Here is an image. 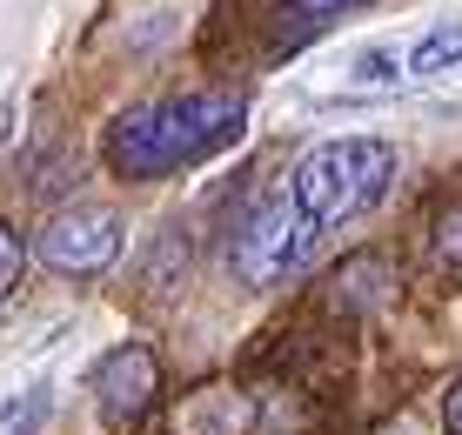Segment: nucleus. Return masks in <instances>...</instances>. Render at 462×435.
<instances>
[{
    "instance_id": "1",
    "label": "nucleus",
    "mask_w": 462,
    "mask_h": 435,
    "mask_svg": "<svg viewBox=\"0 0 462 435\" xmlns=\"http://www.w3.org/2000/svg\"><path fill=\"white\" fill-rule=\"evenodd\" d=\"M242 127V94H188V101H141L127 107L107 134V161L127 181H162L181 161L235 141Z\"/></svg>"
},
{
    "instance_id": "2",
    "label": "nucleus",
    "mask_w": 462,
    "mask_h": 435,
    "mask_svg": "<svg viewBox=\"0 0 462 435\" xmlns=\"http://www.w3.org/2000/svg\"><path fill=\"white\" fill-rule=\"evenodd\" d=\"M395 174V148L389 141H315L289 174V201L309 228H342V221L369 215L389 195Z\"/></svg>"
},
{
    "instance_id": "3",
    "label": "nucleus",
    "mask_w": 462,
    "mask_h": 435,
    "mask_svg": "<svg viewBox=\"0 0 462 435\" xmlns=\"http://www.w3.org/2000/svg\"><path fill=\"white\" fill-rule=\"evenodd\" d=\"M315 248H322V228H309V221L295 215V201L282 195V201L254 208V215L242 221L228 262H235V275H242L248 288H268V282L301 275V268L315 262Z\"/></svg>"
},
{
    "instance_id": "4",
    "label": "nucleus",
    "mask_w": 462,
    "mask_h": 435,
    "mask_svg": "<svg viewBox=\"0 0 462 435\" xmlns=\"http://www.w3.org/2000/svg\"><path fill=\"white\" fill-rule=\"evenodd\" d=\"M34 255L47 268H60V275H101V268H115L121 255V215L115 208H60V215H47V228L34 241Z\"/></svg>"
},
{
    "instance_id": "5",
    "label": "nucleus",
    "mask_w": 462,
    "mask_h": 435,
    "mask_svg": "<svg viewBox=\"0 0 462 435\" xmlns=\"http://www.w3.org/2000/svg\"><path fill=\"white\" fill-rule=\"evenodd\" d=\"M154 389H162V362H154V348H141V342H121L115 356L94 368V409H101V422H115V429H127L134 415H148Z\"/></svg>"
},
{
    "instance_id": "6",
    "label": "nucleus",
    "mask_w": 462,
    "mask_h": 435,
    "mask_svg": "<svg viewBox=\"0 0 462 435\" xmlns=\"http://www.w3.org/2000/svg\"><path fill=\"white\" fill-rule=\"evenodd\" d=\"M389 262L382 255H356V262H342L336 275H328V295L342 301V309H375L382 295H389Z\"/></svg>"
},
{
    "instance_id": "7",
    "label": "nucleus",
    "mask_w": 462,
    "mask_h": 435,
    "mask_svg": "<svg viewBox=\"0 0 462 435\" xmlns=\"http://www.w3.org/2000/svg\"><path fill=\"white\" fill-rule=\"evenodd\" d=\"M456 60H462V21L436 27V34H422L409 47V74H442V68H456Z\"/></svg>"
},
{
    "instance_id": "8",
    "label": "nucleus",
    "mask_w": 462,
    "mask_h": 435,
    "mask_svg": "<svg viewBox=\"0 0 462 435\" xmlns=\"http://www.w3.org/2000/svg\"><path fill=\"white\" fill-rule=\"evenodd\" d=\"M436 255H442V262H456V268H462V201H456L449 215L436 221Z\"/></svg>"
},
{
    "instance_id": "9",
    "label": "nucleus",
    "mask_w": 462,
    "mask_h": 435,
    "mask_svg": "<svg viewBox=\"0 0 462 435\" xmlns=\"http://www.w3.org/2000/svg\"><path fill=\"white\" fill-rule=\"evenodd\" d=\"M21 262H27L21 241H14V235H7V221H0V301L14 295V282H21Z\"/></svg>"
},
{
    "instance_id": "10",
    "label": "nucleus",
    "mask_w": 462,
    "mask_h": 435,
    "mask_svg": "<svg viewBox=\"0 0 462 435\" xmlns=\"http://www.w3.org/2000/svg\"><path fill=\"white\" fill-rule=\"evenodd\" d=\"M342 7H369V0H295V14H315V21H328Z\"/></svg>"
},
{
    "instance_id": "11",
    "label": "nucleus",
    "mask_w": 462,
    "mask_h": 435,
    "mask_svg": "<svg viewBox=\"0 0 462 435\" xmlns=\"http://www.w3.org/2000/svg\"><path fill=\"white\" fill-rule=\"evenodd\" d=\"M389 68H395L389 54H362V60H356V74H362V80H375V88H382V80H395Z\"/></svg>"
},
{
    "instance_id": "12",
    "label": "nucleus",
    "mask_w": 462,
    "mask_h": 435,
    "mask_svg": "<svg viewBox=\"0 0 462 435\" xmlns=\"http://www.w3.org/2000/svg\"><path fill=\"white\" fill-rule=\"evenodd\" d=\"M442 422H449V435H462V382L449 389V402H442Z\"/></svg>"
}]
</instances>
